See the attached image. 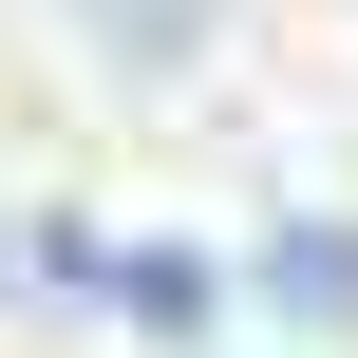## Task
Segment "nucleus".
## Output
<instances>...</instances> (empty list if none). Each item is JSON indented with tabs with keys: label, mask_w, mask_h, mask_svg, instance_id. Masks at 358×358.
Instances as JSON below:
<instances>
[{
	"label": "nucleus",
	"mask_w": 358,
	"mask_h": 358,
	"mask_svg": "<svg viewBox=\"0 0 358 358\" xmlns=\"http://www.w3.org/2000/svg\"><path fill=\"white\" fill-rule=\"evenodd\" d=\"M94 302H113V321H151V340H208V302H227V283H208V245H113V264H94Z\"/></svg>",
	"instance_id": "obj_1"
},
{
	"label": "nucleus",
	"mask_w": 358,
	"mask_h": 358,
	"mask_svg": "<svg viewBox=\"0 0 358 358\" xmlns=\"http://www.w3.org/2000/svg\"><path fill=\"white\" fill-rule=\"evenodd\" d=\"M264 302L283 321H358V227H283L264 245Z\"/></svg>",
	"instance_id": "obj_2"
}]
</instances>
